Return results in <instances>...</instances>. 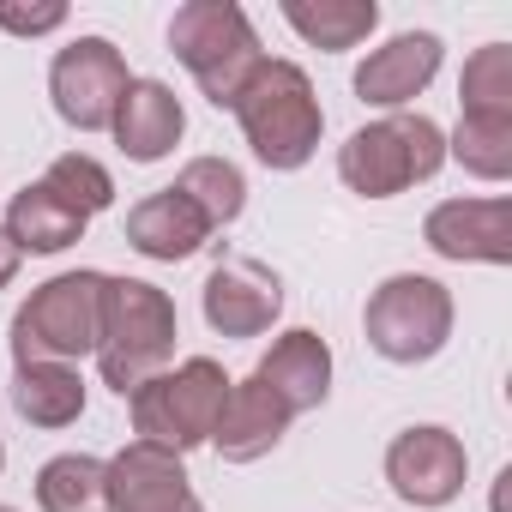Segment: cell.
I'll use <instances>...</instances> for the list:
<instances>
[{"label": "cell", "instance_id": "23", "mask_svg": "<svg viewBox=\"0 0 512 512\" xmlns=\"http://www.w3.org/2000/svg\"><path fill=\"white\" fill-rule=\"evenodd\" d=\"M446 157L476 181H506L512 175V121L458 115V127L446 133Z\"/></svg>", "mask_w": 512, "mask_h": 512}, {"label": "cell", "instance_id": "20", "mask_svg": "<svg viewBox=\"0 0 512 512\" xmlns=\"http://www.w3.org/2000/svg\"><path fill=\"white\" fill-rule=\"evenodd\" d=\"M284 25L320 49V55H344V49H362L380 25V7L374 0H284Z\"/></svg>", "mask_w": 512, "mask_h": 512}, {"label": "cell", "instance_id": "15", "mask_svg": "<svg viewBox=\"0 0 512 512\" xmlns=\"http://www.w3.org/2000/svg\"><path fill=\"white\" fill-rule=\"evenodd\" d=\"M109 133H115L127 163H163L181 145V133H187V109H181V97L163 79H133L121 109H115V121H109Z\"/></svg>", "mask_w": 512, "mask_h": 512}, {"label": "cell", "instance_id": "13", "mask_svg": "<svg viewBox=\"0 0 512 512\" xmlns=\"http://www.w3.org/2000/svg\"><path fill=\"white\" fill-rule=\"evenodd\" d=\"M440 61H446V43L434 31H398L392 43H380L362 67H356V97L368 109H392L404 115L434 79H440Z\"/></svg>", "mask_w": 512, "mask_h": 512}, {"label": "cell", "instance_id": "17", "mask_svg": "<svg viewBox=\"0 0 512 512\" xmlns=\"http://www.w3.org/2000/svg\"><path fill=\"white\" fill-rule=\"evenodd\" d=\"M211 235H217V229H211L175 187H157V193H145V199L127 211V247L145 253V260H157V266L193 260Z\"/></svg>", "mask_w": 512, "mask_h": 512}, {"label": "cell", "instance_id": "3", "mask_svg": "<svg viewBox=\"0 0 512 512\" xmlns=\"http://www.w3.org/2000/svg\"><path fill=\"white\" fill-rule=\"evenodd\" d=\"M169 55L193 73V85L217 109H235L241 85L260 73V61H266L260 31H253V19L235 7V0H187V7H175Z\"/></svg>", "mask_w": 512, "mask_h": 512}, {"label": "cell", "instance_id": "16", "mask_svg": "<svg viewBox=\"0 0 512 512\" xmlns=\"http://www.w3.org/2000/svg\"><path fill=\"white\" fill-rule=\"evenodd\" d=\"M253 380H266L290 404V416H308L332 398V344L308 326H290L284 338H272V350L260 356Z\"/></svg>", "mask_w": 512, "mask_h": 512}, {"label": "cell", "instance_id": "6", "mask_svg": "<svg viewBox=\"0 0 512 512\" xmlns=\"http://www.w3.org/2000/svg\"><path fill=\"white\" fill-rule=\"evenodd\" d=\"M103 284H109V272H55L49 284H37L13 314V368H25V362L73 368L79 356H97Z\"/></svg>", "mask_w": 512, "mask_h": 512}, {"label": "cell", "instance_id": "19", "mask_svg": "<svg viewBox=\"0 0 512 512\" xmlns=\"http://www.w3.org/2000/svg\"><path fill=\"white\" fill-rule=\"evenodd\" d=\"M7 392L31 428H73L85 416V374L67 362H25V368H13Z\"/></svg>", "mask_w": 512, "mask_h": 512}, {"label": "cell", "instance_id": "9", "mask_svg": "<svg viewBox=\"0 0 512 512\" xmlns=\"http://www.w3.org/2000/svg\"><path fill=\"white\" fill-rule=\"evenodd\" d=\"M464 482H470V452H464V440L452 428L416 422V428L392 434V446H386V488L404 506L440 512V506H452L464 494Z\"/></svg>", "mask_w": 512, "mask_h": 512}, {"label": "cell", "instance_id": "26", "mask_svg": "<svg viewBox=\"0 0 512 512\" xmlns=\"http://www.w3.org/2000/svg\"><path fill=\"white\" fill-rule=\"evenodd\" d=\"M61 25H67L61 0H43V7H13V0H0V31H13V37H49Z\"/></svg>", "mask_w": 512, "mask_h": 512}, {"label": "cell", "instance_id": "7", "mask_svg": "<svg viewBox=\"0 0 512 512\" xmlns=\"http://www.w3.org/2000/svg\"><path fill=\"white\" fill-rule=\"evenodd\" d=\"M452 290L428 272H392L368 308H362V332H368V350L398 362V368H416V362H434L446 344H452Z\"/></svg>", "mask_w": 512, "mask_h": 512}, {"label": "cell", "instance_id": "2", "mask_svg": "<svg viewBox=\"0 0 512 512\" xmlns=\"http://www.w3.org/2000/svg\"><path fill=\"white\" fill-rule=\"evenodd\" d=\"M181 338L175 302L169 290L145 284V278H109L103 284V332H97V374L109 392L133 398L151 374L169 368Z\"/></svg>", "mask_w": 512, "mask_h": 512}, {"label": "cell", "instance_id": "29", "mask_svg": "<svg viewBox=\"0 0 512 512\" xmlns=\"http://www.w3.org/2000/svg\"><path fill=\"white\" fill-rule=\"evenodd\" d=\"M0 512H13V506H0Z\"/></svg>", "mask_w": 512, "mask_h": 512}, {"label": "cell", "instance_id": "22", "mask_svg": "<svg viewBox=\"0 0 512 512\" xmlns=\"http://www.w3.org/2000/svg\"><path fill=\"white\" fill-rule=\"evenodd\" d=\"M175 193H181L211 229H223V223H235V217L247 211V175H241L229 157H193V163L175 175Z\"/></svg>", "mask_w": 512, "mask_h": 512}, {"label": "cell", "instance_id": "4", "mask_svg": "<svg viewBox=\"0 0 512 512\" xmlns=\"http://www.w3.org/2000/svg\"><path fill=\"white\" fill-rule=\"evenodd\" d=\"M446 169V127L428 115H380L338 145V181L362 199H398Z\"/></svg>", "mask_w": 512, "mask_h": 512}, {"label": "cell", "instance_id": "21", "mask_svg": "<svg viewBox=\"0 0 512 512\" xmlns=\"http://www.w3.org/2000/svg\"><path fill=\"white\" fill-rule=\"evenodd\" d=\"M43 512H109V464L91 452H61L37 470Z\"/></svg>", "mask_w": 512, "mask_h": 512}, {"label": "cell", "instance_id": "24", "mask_svg": "<svg viewBox=\"0 0 512 512\" xmlns=\"http://www.w3.org/2000/svg\"><path fill=\"white\" fill-rule=\"evenodd\" d=\"M458 103H464V115L512 121V49H506V43H482V49L464 61Z\"/></svg>", "mask_w": 512, "mask_h": 512}, {"label": "cell", "instance_id": "25", "mask_svg": "<svg viewBox=\"0 0 512 512\" xmlns=\"http://www.w3.org/2000/svg\"><path fill=\"white\" fill-rule=\"evenodd\" d=\"M43 181H49L73 211H85V217H97V211L115 205V175H109L97 157H85V151H61V157L49 163Z\"/></svg>", "mask_w": 512, "mask_h": 512}, {"label": "cell", "instance_id": "18", "mask_svg": "<svg viewBox=\"0 0 512 512\" xmlns=\"http://www.w3.org/2000/svg\"><path fill=\"white\" fill-rule=\"evenodd\" d=\"M85 211H73L49 181H25L19 193H13V205H7V229L13 241H19V253H67L79 235H85Z\"/></svg>", "mask_w": 512, "mask_h": 512}, {"label": "cell", "instance_id": "10", "mask_svg": "<svg viewBox=\"0 0 512 512\" xmlns=\"http://www.w3.org/2000/svg\"><path fill=\"white\" fill-rule=\"evenodd\" d=\"M422 241L452 266H512V199H440L422 217Z\"/></svg>", "mask_w": 512, "mask_h": 512}, {"label": "cell", "instance_id": "5", "mask_svg": "<svg viewBox=\"0 0 512 512\" xmlns=\"http://www.w3.org/2000/svg\"><path fill=\"white\" fill-rule=\"evenodd\" d=\"M229 386H235V380L223 374V362L187 356V362L151 374V380L127 398L133 434L151 440V446H163V452H175V458H187L193 446H211L217 416H223V404H229Z\"/></svg>", "mask_w": 512, "mask_h": 512}, {"label": "cell", "instance_id": "8", "mask_svg": "<svg viewBox=\"0 0 512 512\" xmlns=\"http://www.w3.org/2000/svg\"><path fill=\"white\" fill-rule=\"evenodd\" d=\"M133 73H127V55L109 43V37H73L55 61H49V97H55V115L79 133H109L121 97H127Z\"/></svg>", "mask_w": 512, "mask_h": 512}, {"label": "cell", "instance_id": "12", "mask_svg": "<svg viewBox=\"0 0 512 512\" xmlns=\"http://www.w3.org/2000/svg\"><path fill=\"white\" fill-rule=\"evenodd\" d=\"M103 464H109V512H205L187 482V458L151 440H127Z\"/></svg>", "mask_w": 512, "mask_h": 512}, {"label": "cell", "instance_id": "27", "mask_svg": "<svg viewBox=\"0 0 512 512\" xmlns=\"http://www.w3.org/2000/svg\"><path fill=\"white\" fill-rule=\"evenodd\" d=\"M19 266H25V253H19V241L0 229V290H7L13 278H19Z\"/></svg>", "mask_w": 512, "mask_h": 512}, {"label": "cell", "instance_id": "1", "mask_svg": "<svg viewBox=\"0 0 512 512\" xmlns=\"http://www.w3.org/2000/svg\"><path fill=\"white\" fill-rule=\"evenodd\" d=\"M229 115L241 121V139L253 145V157L278 175L302 169L320 151V133H326V109L314 97V79L296 61H272V55L241 85Z\"/></svg>", "mask_w": 512, "mask_h": 512}, {"label": "cell", "instance_id": "11", "mask_svg": "<svg viewBox=\"0 0 512 512\" xmlns=\"http://www.w3.org/2000/svg\"><path fill=\"white\" fill-rule=\"evenodd\" d=\"M205 326L217 338H260L284 314V278L260 260H223L199 290Z\"/></svg>", "mask_w": 512, "mask_h": 512}, {"label": "cell", "instance_id": "28", "mask_svg": "<svg viewBox=\"0 0 512 512\" xmlns=\"http://www.w3.org/2000/svg\"><path fill=\"white\" fill-rule=\"evenodd\" d=\"M0 470H7V446H0Z\"/></svg>", "mask_w": 512, "mask_h": 512}, {"label": "cell", "instance_id": "14", "mask_svg": "<svg viewBox=\"0 0 512 512\" xmlns=\"http://www.w3.org/2000/svg\"><path fill=\"white\" fill-rule=\"evenodd\" d=\"M290 404L266 386V380H235L229 386V404H223V416H217V434H211V446L229 458V464H260L266 452H278V440L290 434Z\"/></svg>", "mask_w": 512, "mask_h": 512}]
</instances>
